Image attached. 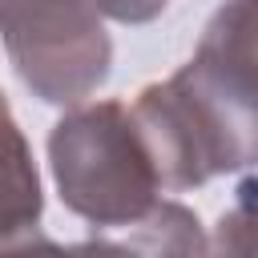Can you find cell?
Listing matches in <instances>:
<instances>
[{"label":"cell","instance_id":"obj_1","mask_svg":"<svg viewBox=\"0 0 258 258\" xmlns=\"http://www.w3.org/2000/svg\"><path fill=\"white\" fill-rule=\"evenodd\" d=\"M153 153L161 189H198L222 173L258 165V93L185 60L129 105Z\"/></svg>","mask_w":258,"mask_h":258},{"label":"cell","instance_id":"obj_2","mask_svg":"<svg viewBox=\"0 0 258 258\" xmlns=\"http://www.w3.org/2000/svg\"><path fill=\"white\" fill-rule=\"evenodd\" d=\"M48 169L60 206L97 230H129L161 202L153 153L125 101L73 105L48 129Z\"/></svg>","mask_w":258,"mask_h":258},{"label":"cell","instance_id":"obj_3","mask_svg":"<svg viewBox=\"0 0 258 258\" xmlns=\"http://www.w3.org/2000/svg\"><path fill=\"white\" fill-rule=\"evenodd\" d=\"M0 44L20 85L44 105H85L113 69V40L93 0H0Z\"/></svg>","mask_w":258,"mask_h":258},{"label":"cell","instance_id":"obj_4","mask_svg":"<svg viewBox=\"0 0 258 258\" xmlns=\"http://www.w3.org/2000/svg\"><path fill=\"white\" fill-rule=\"evenodd\" d=\"M44 189L32 161V145L16 125L8 97L0 93V242L40 230Z\"/></svg>","mask_w":258,"mask_h":258},{"label":"cell","instance_id":"obj_5","mask_svg":"<svg viewBox=\"0 0 258 258\" xmlns=\"http://www.w3.org/2000/svg\"><path fill=\"white\" fill-rule=\"evenodd\" d=\"M194 60L258 93V0H222L202 28Z\"/></svg>","mask_w":258,"mask_h":258},{"label":"cell","instance_id":"obj_6","mask_svg":"<svg viewBox=\"0 0 258 258\" xmlns=\"http://www.w3.org/2000/svg\"><path fill=\"white\" fill-rule=\"evenodd\" d=\"M125 242L141 258H206L210 234L189 206L161 198L137 226L125 230Z\"/></svg>","mask_w":258,"mask_h":258},{"label":"cell","instance_id":"obj_7","mask_svg":"<svg viewBox=\"0 0 258 258\" xmlns=\"http://www.w3.org/2000/svg\"><path fill=\"white\" fill-rule=\"evenodd\" d=\"M206 258H258V177L234 189L230 210H222Z\"/></svg>","mask_w":258,"mask_h":258},{"label":"cell","instance_id":"obj_8","mask_svg":"<svg viewBox=\"0 0 258 258\" xmlns=\"http://www.w3.org/2000/svg\"><path fill=\"white\" fill-rule=\"evenodd\" d=\"M48 258H141L125 238H85V242H69V246H52Z\"/></svg>","mask_w":258,"mask_h":258},{"label":"cell","instance_id":"obj_9","mask_svg":"<svg viewBox=\"0 0 258 258\" xmlns=\"http://www.w3.org/2000/svg\"><path fill=\"white\" fill-rule=\"evenodd\" d=\"M101 16L117 20V24H149L157 20L173 0H93Z\"/></svg>","mask_w":258,"mask_h":258}]
</instances>
